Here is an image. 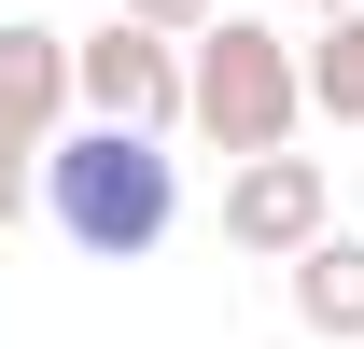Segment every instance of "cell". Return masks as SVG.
Instances as JSON below:
<instances>
[{"label":"cell","instance_id":"obj_6","mask_svg":"<svg viewBox=\"0 0 364 349\" xmlns=\"http://www.w3.org/2000/svg\"><path fill=\"white\" fill-rule=\"evenodd\" d=\"M280 294H294V321H309L322 349H364V223L350 238L322 223L309 252H280Z\"/></svg>","mask_w":364,"mask_h":349},{"label":"cell","instance_id":"obj_3","mask_svg":"<svg viewBox=\"0 0 364 349\" xmlns=\"http://www.w3.org/2000/svg\"><path fill=\"white\" fill-rule=\"evenodd\" d=\"M322 223H336V182H322V154H225V252L280 265V252H309Z\"/></svg>","mask_w":364,"mask_h":349},{"label":"cell","instance_id":"obj_4","mask_svg":"<svg viewBox=\"0 0 364 349\" xmlns=\"http://www.w3.org/2000/svg\"><path fill=\"white\" fill-rule=\"evenodd\" d=\"M70 98L112 112V126H182V43L140 28V14H98L85 43H70Z\"/></svg>","mask_w":364,"mask_h":349},{"label":"cell","instance_id":"obj_12","mask_svg":"<svg viewBox=\"0 0 364 349\" xmlns=\"http://www.w3.org/2000/svg\"><path fill=\"white\" fill-rule=\"evenodd\" d=\"M350 210H364V196H350Z\"/></svg>","mask_w":364,"mask_h":349},{"label":"cell","instance_id":"obj_2","mask_svg":"<svg viewBox=\"0 0 364 349\" xmlns=\"http://www.w3.org/2000/svg\"><path fill=\"white\" fill-rule=\"evenodd\" d=\"M294 112H309V56L280 43L252 0H225L182 43V126L210 140V154H267V140H294Z\"/></svg>","mask_w":364,"mask_h":349},{"label":"cell","instance_id":"obj_1","mask_svg":"<svg viewBox=\"0 0 364 349\" xmlns=\"http://www.w3.org/2000/svg\"><path fill=\"white\" fill-rule=\"evenodd\" d=\"M43 210L70 252L98 265H140L154 238L182 223V168H168V126H112V112H85V126L43 140Z\"/></svg>","mask_w":364,"mask_h":349},{"label":"cell","instance_id":"obj_8","mask_svg":"<svg viewBox=\"0 0 364 349\" xmlns=\"http://www.w3.org/2000/svg\"><path fill=\"white\" fill-rule=\"evenodd\" d=\"M28 210H43V154H14V140H0V238H14Z\"/></svg>","mask_w":364,"mask_h":349},{"label":"cell","instance_id":"obj_5","mask_svg":"<svg viewBox=\"0 0 364 349\" xmlns=\"http://www.w3.org/2000/svg\"><path fill=\"white\" fill-rule=\"evenodd\" d=\"M70 112H85V98H70V28L0 14V140H14V154H43Z\"/></svg>","mask_w":364,"mask_h":349},{"label":"cell","instance_id":"obj_10","mask_svg":"<svg viewBox=\"0 0 364 349\" xmlns=\"http://www.w3.org/2000/svg\"><path fill=\"white\" fill-rule=\"evenodd\" d=\"M309 14H350V0H309Z\"/></svg>","mask_w":364,"mask_h":349},{"label":"cell","instance_id":"obj_9","mask_svg":"<svg viewBox=\"0 0 364 349\" xmlns=\"http://www.w3.org/2000/svg\"><path fill=\"white\" fill-rule=\"evenodd\" d=\"M112 14H140V28H168V43H196V28H210V0H112Z\"/></svg>","mask_w":364,"mask_h":349},{"label":"cell","instance_id":"obj_11","mask_svg":"<svg viewBox=\"0 0 364 349\" xmlns=\"http://www.w3.org/2000/svg\"><path fill=\"white\" fill-rule=\"evenodd\" d=\"M210 14H225V0H210Z\"/></svg>","mask_w":364,"mask_h":349},{"label":"cell","instance_id":"obj_7","mask_svg":"<svg viewBox=\"0 0 364 349\" xmlns=\"http://www.w3.org/2000/svg\"><path fill=\"white\" fill-rule=\"evenodd\" d=\"M309 112H322V126H364V0L322 14V43H309Z\"/></svg>","mask_w":364,"mask_h":349}]
</instances>
